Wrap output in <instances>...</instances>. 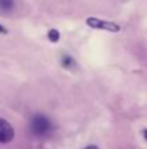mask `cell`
<instances>
[{
    "label": "cell",
    "instance_id": "4",
    "mask_svg": "<svg viewBox=\"0 0 147 149\" xmlns=\"http://www.w3.org/2000/svg\"><path fill=\"white\" fill-rule=\"evenodd\" d=\"M61 64H62V67H63V68H68V70H71V68H74V67L77 65V64H75V61H74V58H72L71 55H68V54H65V55L62 56Z\"/></svg>",
    "mask_w": 147,
    "mask_h": 149
},
{
    "label": "cell",
    "instance_id": "9",
    "mask_svg": "<svg viewBox=\"0 0 147 149\" xmlns=\"http://www.w3.org/2000/svg\"><path fill=\"white\" fill-rule=\"evenodd\" d=\"M143 136H144V139L147 141V129H144V130H143Z\"/></svg>",
    "mask_w": 147,
    "mask_h": 149
},
{
    "label": "cell",
    "instance_id": "7",
    "mask_svg": "<svg viewBox=\"0 0 147 149\" xmlns=\"http://www.w3.org/2000/svg\"><path fill=\"white\" fill-rule=\"evenodd\" d=\"M0 33H3V35H6V33H7V29H6L4 26H1V25H0Z\"/></svg>",
    "mask_w": 147,
    "mask_h": 149
},
{
    "label": "cell",
    "instance_id": "6",
    "mask_svg": "<svg viewBox=\"0 0 147 149\" xmlns=\"http://www.w3.org/2000/svg\"><path fill=\"white\" fill-rule=\"evenodd\" d=\"M59 32L56 31V29H50L48 32V39L50 41V42H58L59 41Z\"/></svg>",
    "mask_w": 147,
    "mask_h": 149
},
{
    "label": "cell",
    "instance_id": "2",
    "mask_svg": "<svg viewBox=\"0 0 147 149\" xmlns=\"http://www.w3.org/2000/svg\"><path fill=\"white\" fill-rule=\"evenodd\" d=\"M87 25L94 28V29H102V31H108V32H118L120 26L114 22H105L101 20L98 17H88L87 19Z\"/></svg>",
    "mask_w": 147,
    "mask_h": 149
},
{
    "label": "cell",
    "instance_id": "8",
    "mask_svg": "<svg viewBox=\"0 0 147 149\" xmlns=\"http://www.w3.org/2000/svg\"><path fill=\"white\" fill-rule=\"evenodd\" d=\"M84 149H98V146H95V145H90V146H87V148Z\"/></svg>",
    "mask_w": 147,
    "mask_h": 149
},
{
    "label": "cell",
    "instance_id": "5",
    "mask_svg": "<svg viewBox=\"0 0 147 149\" xmlns=\"http://www.w3.org/2000/svg\"><path fill=\"white\" fill-rule=\"evenodd\" d=\"M14 7V0H0V10L1 12H12Z\"/></svg>",
    "mask_w": 147,
    "mask_h": 149
},
{
    "label": "cell",
    "instance_id": "1",
    "mask_svg": "<svg viewBox=\"0 0 147 149\" xmlns=\"http://www.w3.org/2000/svg\"><path fill=\"white\" fill-rule=\"evenodd\" d=\"M30 130L35 136L38 138H43V136H48L49 133L53 130V125L52 122L49 120L48 116L45 114H35L30 120Z\"/></svg>",
    "mask_w": 147,
    "mask_h": 149
},
{
    "label": "cell",
    "instance_id": "3",
    "mask_svg": "<svg viewBox=\"0 0 147 149\" xmlns=\"http://www.w3.org/2000/svg\"><path fill=\"white\" fill-rule=\"evenodd\" d=\"M13 138H14V130L12 125L7 120L0 119V143H9L10 141H13Z\"/></svg>",
    "mask_w": 147,
    "mask_h": 149
}]
</instances>
